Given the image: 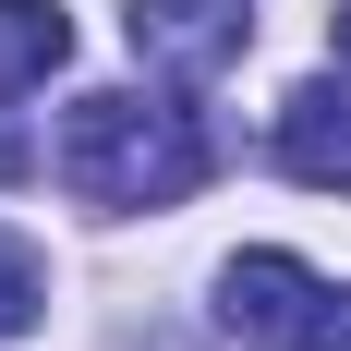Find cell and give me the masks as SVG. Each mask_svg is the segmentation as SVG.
Returning <instances> with one entry per match:
<instances>
[{
  "label": "cell",
  "instance_id": "obj_1",
  "mask_svg": "<svg viewBox=\"0 0 351 351\" xmlns=\"http://www.w3.org/2000/svg\"><path fill=\"white\" fill-rule=\"evenodd\" d=\"M49 170H61L73 206H182L194 182H206V121L182 97H134V85H97V97L61 109V145H49Z\"/></svg>",
  "mask_w": 351,
  "mask_h": 351
},
{
  "label": "cell",
  "instance_id": "obj_2",
  "mask_svg": "<svg viewBox=\"0 0 351 351\" xmlns=\"http://www.w3.org/2000/svg\"><path fill=\"white\" fill-rule=\"evenodd\" d=\"M327 303H339V291H327L315 267H303V254H279V243H254V254H230V267H218V327H230V339L315 351Z\"/></svg>",
  "mask_w": 351,
  "mask_h": 351
},
{
  "label": "cell",
  "instance_id": "obj_3",
  "mask_svg": "<svg viewBox=\"0 0 351 351\" xmlns=\"http://www.w3.org/2000/svg\"><path fill=\"white\" fill-rule=\"evenodd\" d=\"M121 36H134L145 73L206 85V73H230V61L254 49V0H134V12H121Z\"/></svg>",
  "mask_w": 351,
  "mask_h": 351
},
{
  "label": "cell",
  "instance_id": "obj_4",
  "mask_svg": "<svg viewBox=\"0 0 351 351\" xmlns=\"http://www.w3.org/2000/svg\"><path fill=\"white\" fill-rule=\"evenodd\" d=\"M279 170L315 182V194H351V85H291L279 97Z\"/></svg>",
  "mask_w": 351,
  "mask_h": 351
},
{
  "label": "cell",
  "instance_id": "obj_5",
  "mask_svg": "<svg viewBox=\"0 0 351 351\" xmlns=\"http://www.w3.org/2000/svg\"><path fill=\"white\" fill-rule=\"evenodd\" d=\"M61 61H73V12L61 0H0V109L36 97Z\"/></svg>",
  "mask_w": 351,
  "mask_h": 351
},
{
  "label": "cell",
  "instance_id": "obj_6",
  "mask_svg": "<svg viewBox=\"0 0 351 351\" xmlns=\"http://www.w3.org/2000/svg\"><path fill=\"white\" fill-rule=\"evenodd\" d=\"M36 315H49V267H36V243L0 230V339H25Z\"/></svg>",
  "mask_w": 351,
  "mask_h": 351
},
{
  "label": "cell",
  "instance_id": "obj_7",
  "mask_svg": "<svg viewBox=\"0 0 351 351\" xmlns=\"http://www.w3.org/2000/svg\"><path fill=\"white\" fill-rule=\"evenodd\" d=\"M315 351H351V291L327 303V327H315Z\"/></svg>",
  "mask_w": 351,
  "mask_h": 351
},
{
  "label": "cell",
  "instance_id": "obj_8",
  "mask_svg": "<svg viewBox=\"0 0 351 351\" xmlns=\"http://www.w3.org/2000/svg\"><path fill=\"white\" fill-rule=\"evenodd\" d=\"M339 73H351V12H339Z\"/></svg>",
  "mask_w": 351,
  "mask_h": 351
}]
</instances>
